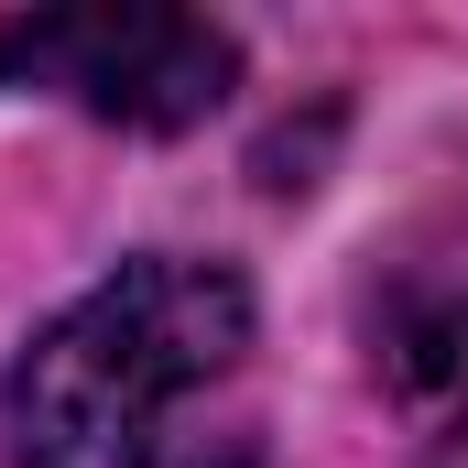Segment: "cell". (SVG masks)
Wrapping results in <instances>:
<instances>
[{
    "label": "cell",
    "mask_w": 468,
    "mask_h": 468,
    "mask_svg": "<svg viewBox=\"0 0 468 468\" xmlns=\"http://www.w3.org/2000/svg\"><path fill=\"white\" fill-rule=\"evenodd\" d=\"M370 338H381V381H392V403L414 414V436L458 447L468 436V283L458 272L392 283V305H381Z\"/></svg>",
    "instance_id": "3957f363"
},
{
    "label": "cell",
    "mask_w": 468,
    "mask_h": 468,
    "mask_svg": "<svg viewBox=\"0 0 468 468\" xmlns=\"http://www.w3.org/2000/svg\"><path fill=\"white\" fill-rule=\"evenodd\" d=\"M0 88H44L120 131H197L239 88V44L197 11H11Z\"/></svg>",
    "instance_id": "7a4b0ae2"
},
{
    "label": "cell",
    "mask_w": 468,
    "mask_h": 468,
    "mask_svg": "<svg viewBox=\"0 0 468 468\" xmlns=\"http://www.w3.org/2000/svg\"><path fill=\"white\" fill-rule=\"evenodd\" d=\"M250 370V283L197 250H142L11 359V468H250L197 414Z\"/></svg>",
    "instance_id": "6da1fadb"
}]
</instances>
